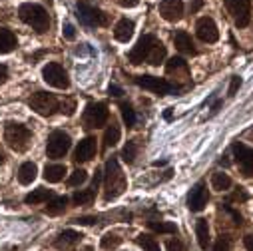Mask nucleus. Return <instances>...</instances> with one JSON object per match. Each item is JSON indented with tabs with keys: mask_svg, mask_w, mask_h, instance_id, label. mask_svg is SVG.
Listing matches in <instances>:
<instances>
[{
	"mask_svg": "<svg viewBox=\"0 0 253 251\" xmlns=\"http://www.w3.org/2000/svg\"><path fill=\"white\" fill-rule=\"evenodd\" d=\"M118 4L124 6V8H134L140 4V0H118Z\"/></svg>",
	"mask_w": 253,
	"mask_h": 251,
	"instance_id": "42",
	"label": "nucleus"
},
{
	"mask_svg": "<svg viewBox=\"0 0 253 251\" xmlns=\"http://www.w3.org/2000/svg\"><path fill=\"white\" fill-rule=\"evenodd\" d=\"M166 72L173 80H187L189 78V70H187V64H185L183 58H171L166 64Z\"/></svg>",
	"mask_w": 253,
	"mask_h": 251,
	"instance_id": "17",
	"label": "nucleus"
},
{
	"mask_svg": "<svg viewBox=\"0 0 253 251\" xmlns=\"http://www.w3.org/2000/svg\"><path fill=\"white\" fill-rule=\"evenodd\" d=\"M64 173H66V166H60V164H54V166H46L44 169V179L48 183H58L64 179Z\"/></svg>",
	"mask_w": 253,
	"mask_h": 251,
	"instance_id": "23",
	"label": "nucleus"
},
{
	"mask_svg": "<svg viewBox=\"0 0 253 251\" xmlns=\"http://www.w3.org/2000/svg\"><path fill=\"white\" fill-rule=\"evenodd\" d=\"M6 78H8V68L4 64H0V84H4Z\"/></svg>",
	"mask_w": 253,
	"mask_h": 251,
	"instance_id": "45",
	"label": "nucleus"
},
{
	"mask_svg": "<svg viewBox=\"0 0 253 251\" xmlns=\"http://www.w3.org/2000/svg\"><path fill=\"white\" fill-rule=\"evenodd\" d=\"M166 249H168V251H187L185 245H183L179 239H169V241L166 243Z\"/></svg>",
	"mask_w": 253,
	"mask_h": 251,
	"instance_id": "39",
	"label": "nucleus"
},
{
	"mask_svg": "<svg viewBox=\"0 0 253 251\" xmlns=\"http://www.w3.org/2000/svg\"><path fill=\"white\" fill-rule=\"evenodd\" d=\"M96 150H98L96 138L88 136V138H84V140L78 144L76 154H74V160H76L78 164H80V162H88V160H92V158L96 156Z\"/></svg>",
	"mask_w": 253,
	"mask_h": 251,
	"instance_id": "16",
	"label": "nucleus"
},
{
	"mask_svg": "<svg viewBox=\"0 0 253 251\" xmlns=\"http://www.w3.org/2000/svg\"><path fill=\"white\" fill-rule=\"evenodd\" d=\"M80 239H82V233L74 229H64L56 239V247H70V245H76Z\"/></svg>",
	"mask_w": 253,
	"mask_h": 251,
	"instance_id": "22",
	"label": "nucleus"
},
{
	"mask_svg": "<svg viewBox=\"0 0 253 251\" xmlns=\"http://www.w3.org/2000/svg\"><path fill=\"white\" fill-rule=\"evenodd\" d=\"M120 110H122V118H124L126 126H128V128H132V126L136 124V114H134L132 106H130V104H122Z\"/></svg>",
	"mask_w": 253,
	"mask_h": 251,
	"instance_id": "34",
	"label": "nucleus"
},
{
	"mask_svg": "<svg viewBox=\"0 0 253 251\" xmlns=\"http://www.w3.org/2000/svg\"><path fill=\"white\" fill-rule=\"evenodd\" d=\"M120 243H122V237L116 235V233H108V235L102 237V247L104 249H116Z\"/></svg>",
	"mask_w": 253,
	"mask_h": 251,
	"instance_id": "35",
	"label": "nucleus"
},
{
	"mask_svg": "<svg viewBox=\"0 0 253 251\" xmlns=\"http://www.w3.org/2000/svg\"><path fill=\"white\" fill-rule=\"evenodd\" d=\"M86 177H88V175H86V171H84V169H76V171H74V173L68 177V185H70V187L82 185V183L86 181Z\"/></svg>",
	"mask_w": 253,
	"mask_h": 251,
	"instance_id": "36",
	"label": "nucleus"
},
{
	"mask_svg": "<svg viewBox=\"0 0 253 251\" xmlns=\"http://www.w3.org/2000/svg\"><path fill=\"white\" fill-rule=\"evenodd\" d=\"M94 198H96V192H94V187H92V190H80V192H76L72 200H74L76 206H90L94 202Z\"/></svg>",
	"mask_w": 253,
	"mask_h": 251,
	"instance_id": "30",
	"label": "nucleus"
},
{
	"mask_svg": "<svg viewBox=\"0 0 253 251\" xmlns=\"http://www.w3.org/2000/svg\"><path fill=\"white\" fill-rule=\"evenodd\" d=\"M36 173H38L36 164L26 162V164H22V166L18 167V181H20L22 185H28V183H32V181L36 179Z\"/></svg>",
	"mask_w": 253,
	"mask_h": 251,
	"instance_id": "20",
	"label": "nucleus"
},
{
	"mask_svg": "<svg viewBox=\"0 0 253 251\" xmlns=\"http://www.w3.org/2000/svg\"><path fill=\"white\" fill-rule=\"evenodd\" d=\"M211 187L215 192H227L231 187V177L223 171H217V173L211 175Z\"/></svg>",
	"mask_w": 253,
	"mask_h": 251,
	"instance_id": "25",
	"label": "nucleus"
},
{
	"mask_svg": "<svg viewBox=\"0 0 253 251\" xmlns=\"http://www.w3.org/2000/svg\"><path fill=\"white\" fill-rule=\"evenodd\" d=\"M156 40H158V38L152 36V34H146V36H142V38L138 40V44H136V46L132 48V52H130V62H132V64H142V62H148L150 52H152Z\"/></svg>",
	"mask_w": 253,
	"mask_h": 251,
	"instance_id": "12",
	"label": "nucleus"
},
{
	"mask_svg": "<svg viewBox=\"0 0 253 251\" xmlns=\"http://www.w3.org/2000/svg\"><path fill=\"white\" fill-rule=\"evenodd\" d=\"M164 58H166V46L160 40H156V44H154V48L150 52L148 62H150L152 66H160V62H164Z\"/></svg>",
	"mask_w": 253,
	"mask_h": 251,
	"instance_id": "28",
	"label": "nucleus"
},
{
	"mask_svg": "<svg viewBox=\"0 0 253 251\" xmlns=\"http://www.w3.org/2000/svg\"><path fill=\"white\" fill-rule=\"evenodd\" d=\"M225 8L233 16L237 28H245L251 20V0H225Z\"/></svg>",
	"mask_w": 253,
	"mask_h": 251,
	"instance_id": "5",
	"label": "nucleus"
},
{
	"mask_svg": "<svg viewBox=\"0 0 253 251\" xmlns=\"http://www.w3.org/2000/svg\"><path fill=\"white\" fill-rule=\"evenodd\" d=\"M202 4H204V0H192V6H189V8H192V14H196L202 8Z\"/></svg>",
	"mask_w": 253,
	"mask_h": 251,
	"instance_id": "47",
	"label": "nucleus"
},
{
	"mask_svg": "<svg viewBox=\"0 0 253 251\" xmlns=\"http://www.w3.org/2000/svg\"><path fill=\"white\" fill-rule=\"evenodd\" d=\"M102 177H104V173L100 171V169H96V173H94V190L100 185V181H102Z\"/></svg>",
	"mask_w": 253,
	"mask_h": 251,
	"instance_id": "48",
	"label": "nucleus"
},
{
	"mask_svg": "<svg viewBox=\"0 0 253 251\" xmlns=\"http://www.w3.org/2000/svg\"><path fill=\"white\" fill-rule=\"evenodd\" d=\"M196 32H198V38L204 40V42H208V44H213L219 38V30H217L215 22L210 16H202L196 22Z\"/></svg>",
	"mask_w": 253,
	"mask_h": 251,
	"instance_id": "14",
	"label": "nucleus"
},
{
	"mask_svg": "<svg viewBox=\"0 0 253 251\" xmlns=\"http://www.w3.org/2000/svg\"><path fill=\"white\" fill-rule=\"evenodd\" d=\"M70 150V136L64 134V132H52L48 136V142H46V156L52 158V160H60L64 158V154Z\"/></svg>",
	"mask_w": 253,
	"mask_h": 251,
	"instance_id": "4",
	"label": "nucleus"
},
{
	"mask_svg": "<svg viewBox=\"0 0 253 251\" xmlns=\"http://www.w3.org/2000/svg\"><path fill=\"white\" fill-rule=\"evenodd\" d=\"M196 235H198L200 247L208 249V245H210V225H208V219H200L196 223Z\"/></svg>",
	"mask_w": 253,
	"mask_h": 251,
	"instance_id": "24",
	"label": "nucleus"
},
{
	"mask_svg": "<svg viewBox=\"0 0 253 251\" xmlns=\"http://www.w3.org/2000/svg\"><path fill=\"white\" fill-rule=\"evenodd\" d=\"M160 14L168 22H177L183 16V2L181 0H162L160 2Z\"/></svg>",
	"mask_w": 253,
	"mask_h": 251,
	"instance_id": "15",
	"label": "nucleus"
},
{
	"mask_svg": "<svg viewBox=\"0 0 253 251\" xmlns=\"http://www.w3.org/2000/svg\"><path fill=\"white\" fill-rule=\"evenodd\" d=\"M16 36L10 32V30H6V28H0V54H8V52H12L14 48H16Z\"/></svg>",
	"mask_w": 253,
	"mask_h": 251,
	"instance_id": "21",
	"label": "nucleus"
},
{
	"mask_svg": "<svg viewBox=\"0 0 253 251\" xmlns=\"http://www.w3.org/2000/svg\"><path fill=\"white\" fill-rule=\"evenodd\" d=\"M2 162H4V152L0 150V164H2Z\"/></svg>",
	"mask_w": 253,
	"mask_h": 251,
	"instance_id": "50",
	"label": "nucleus"
},
{
	"mask_svg": "<svg viewBox=\"0 0 253 251\" xmlns=\"http://www.w3.org/2000/svg\"><path fill=\"white\" fill-rule=\"evenodd\" d=\"M173 42H175V48L181 52V54H196V46L192 42V36L183 30H177L173 34Z\"/></svg>",
	"mask_w": 253,
	"mask_h": 251,
	"instance_id": "19",
	"label": "nucleus"
},
{
	"mask_svg": "<svg viewBox=\"0 0 253 251\" xmlns=\"http://www.w3.org/2000/svg\"><path fill=\"white\" fill-rule=\"evenodd\" d=\"M104 187H106V194H104L106 200H116L126 190V175H124V171H122V167H120L116 158L108 160V164H106Z\"/></svg>",
	"mask_w": 253,
	"mask_h": 251,
	"instance_id": "1",
	"label": "nucleus"
},
{
	"mask_svg": "<svg viewBox=\"0 0 253 251\" xmlns=\"http://www.w3.org/2000/svg\"><path fill=\"white\" fill-rule=\"evenodd\" d=\"M120 142V128H118V124H110L108 128H106V134H104V146L106 148H112Z\"/></svg>",
	"mask_w": 253,
	"mask_h": 251,
	"instance_id": "29",
	"label": "nucleus"
},
{
	"mask_svg": "<svg viewBox=\"0 0 253 251\" xmlns=\"http://www.w3.org/2000/svg\"><path fill=\"white\" fill-rule=\"evenodd\" d=\"M84 251H94V249H92V247H86V249H84Z\"/></svg>",
	"mask_w": 253,
	"mask_h": 251,
	"instance_id": "51",
	"label": "nucleus"
},
{
	"mask_svg": "<svg viewBox=\"0 0 253 251\" xmlns=\"http://www.w3.org/2000/svg\"><path fill=\"white\" fill-rule=\"evenodd\" d=\"M42 78H44V82H46L48 86L58 88V90H66V88L70 86V80H68L66 70L62 68L60 64H56V62H50V64L44 66Z\"/></svg>",
	"mask_w": 253,
	"mask_h": 251,
	"instance_id": "6",
	"label": "nucleus"
},
{
	"mask_svg": "<svg viewBox=\"0 0 253 251\" xmlns=\"http://www.w3.org/2000/svg\"><path fill=\"white\" fill-rule=\"evenodd\" d=\"M247 200H249V194H247L245 190H241V187L229 196V202H239V204H241V202H247Z\"/></svg>",
	"mask_w": 253,
	"mask_h": 251,
	"instance_id": "38",
	"label": "nucleus"
},
{
	"mask_svg": "<svg viewBox=\"0 0 253 251\" xmlns=\"http://www.w3.org/2000/svg\"><path fill=\"white\" fill-rule=\"evenodd\" d=\"M76 223H80V225H92V223H96V217H90V215H86V217H78Z\"/></svg>",
	"mask_w": 253,
	"mask_h": 251,
	"instance_id": "44",
	"label": "nucleus"
},
{
	"mask_svg": "<svg viewBox=\"0 0 253 251\" xmlns=\"http://www.w3.org/2000/svg\"><path fill=\"white\" fill-rule=\"evenodd\" d=\"M30 138H32V134H30V130L26 128V126L14 124V122L6 124V128H4V140H6V144L14 152H24L30 146Z\"/></svg>",
	"mask_w": 253,
	"mask_h": 251,
	"instance_id": "3",
	"label": "nucleus"
},
{
	"mask_svg": "<svg viewBox=\"0 0 253 251\" xmlns=\"http://www.w3.org/2000/svg\"><path fill=\"white\" fill-rule=\"evenodd\" d=\"M62 34H64L66 40H74L76 38V30L72 24H64V28H62Z\"/></svg>",
	"mask_w": 253,
	"mask_h": 251,
	"instance_id": "41",
	"label": "nucleus"
},
{
	"mask_svg": "<svg viewBox=\"0 0 253 251\" xmlns=\"http://www.w3.org/2000/svg\"><path fill=\"white\" fill-rule=\"evenodd\" d=\"M213 251H231V241L227 237H219L213 245Z\"/></svg>",
	"mask_w": 253,
	"mask_h": 251,
	"instance_id": "37",
	"label": "nucleus"
},
{
	"mask_svg": "<svg viewBox=\"0 0 253 251\" xmlns=\"http://www.w3.org/2000/svg\"><path fill=\"white\" fill-rule=\"evenodd\" d=\"M239 86H241V78L239 76H233L231 78V84H229V90H227V96H235V92L239 90Z\"/></svg>",
	"mask_w": 253,
	"mask_h": 251,
	"instance_id": "40",
	"label": "nucleus"
},
{
	"mask_svg": "<svg viewBox=\"0 0 253 251\" xmlns=\"http://www.w3.org/2000/svg\"><path fill=\"white\" fill-rule=\"evenodd\" d=\"M110 94H112V96H116V98H118V96H122V94H124V92H122V88H118V86H110Z\"/></svg>",
	"mask_w": 253,
	"mask_h": 251,
	"instance_id": "49",
	"label": "nucleus"
},
{
	"mask_svg": "<svg viewBox=\"0 0 253 251\" xmlns=\"http://www.w3.org/2000/svg\"><path fill=\"white\" fill-rule=\"evenodd\" d=\"M134 36V22L128 18H122L114 28V38L118 42H128Z\"/></svg>",
	"mask_w": 253,
	"mask_h": 251,
	"instance_id": "18",
	"label": "nucleus"
},
{
	"mask_svg": "<svg viewBox=\"0 0 253 251\" xmlns=\"http://www.w3.org/2000/svg\"><path fill=\"white\" fill-rule=\"evenodd\" d=\"M76 10H78V18L84 26H106L108 24V16L100 8L90 6L88 2H78Z\"/></svg>",
	"mask_w": 253,
	"mask_h": 251,
	"instance_id": "8",
	"label": "nucleus"
},
{
	"mask_svg": "<svg viewBox=\"0 0 253 251\" xmlns=\"http://www.w3.org/2000/svg\"><path fill=\"white\" fill-rule=\"evenodd\" d=\"M136 156H138V144H136V142H128V144L124 146V150H122V158H124V162L132 164V162L136 160Z\"/></svg>",
	"mask_w": 253,
	"mask_h": 251,
	"instance_id": "33",
	"label": "nucleus"
},
{
	"mask_svg": "<svg viewBox=\"0 0 253 251\" xmlns=\"http://www.w3.org/2000/svg\"><path fill=\"white\" fill-rule=\"evenodd\" d=\"M108 118H110L108 106L102 104V102L88 104L86 110H84V124L88 126V128H102V126H106Z\"/></svg>",
	"mask_w": 253,
	"mask_h": 251,
	"instance_id": "9",
	"label": "nucleus"
},
{
	"mask_svg": "<svg viewBox=\"0 0 253 251\" xmlns=\"http://www.w3.org/2000/svg\"><path fill=\"white\" fill-rule=\"evenodd\" d=\"M74 106H76V104H74L72 100H70L68 104H62V112H64L66 116H70V114H74Z\"/></svg>",
	"mask_w": 253,
	"mask_h": 251,
	"instance_id": "43",
	"label": "nucleus"
},
{
	"mask_svg": "<svg viewBox=\"0 0 253 251\" xmlns=\"http://www.w3.org/2000/svg\"><path fill=\"white\" fill-rule=\"evenodd\" d=\"M136 84L150 90V92H156L160 96L164 94H169V92H175L177 88L173 84H169L166 78H158V76H136Z\"/></svg>",
	"mask_w": 253,
	"mask_h": 251,
	"instance_id": "11",
	"label": "nucleus"
},
{
	"mask_svg": "<svg viewBox=\"0 0 253 251\" xmlns=\"http://www.w3.org/2000/svg\"><path fill=\"white\" fill-rule=\"evenodd\" d=\"M52 198V192L50 190H46V187H36V190H32L26 198H24V202L26 204H42V202H46V200H50Z\"/></svg>",
	"mask_w": 253,
	"mask_h": 251,
	"instance_id": "26",
	"label": "nucleus"
},
{
	"mask_svg": "<svg viewBox=\"0 0 253 251\" xmlns=\"http://www.w3.org/2000/svg\"><path fill=\"white\" fill-rule=\"evenodd\" d=\"M231 150H233L235 162H237V166H239V169H241V175L251 177V175H253V150L247 148V146L241 144V142H235Z\"/></svg>",
	"mask_w": 253,
	"mask_h": 251,
	"instance_id": "10",
	"label": "nucleus"
},
{
	"mask_svg": "<svg viewBox=\"0 0 253 251\" xmlns=\"http://www.w3.org/2000/svg\"><path fill=\"white\" fill-rule=\"evenodd\" d=\"M138 245L140 247H144L146 251H160V245H158V241L152 237V235H148V233H142V235H138Z\"/></svg>",
	"mask_w": 253,
	"mask_h": 251,
	"instance_id": "32",
	"label": "nucleus"
},
{
	"mask_svg": "<svg viewBox=\"0 0 253 251\" xmlns=\"http://www.w3.org/2000/svg\"><path fill=\"white\" fill-rule=\"evenodd\" d=\"M66 206H68V200L66 198H54L52 202H48L44 213H48V215H60L62 211L66 209Z\"/></svg>",
	"mask_w": 253,
	"mask_h": 251,
	"instance_id": "27",
	"label": "nucleus"
},
{
	"mask_svg": "<svg viewBox=\"0 0 253 251\" xmlns=\"http://www.w3.org/2000/svg\"><path fill=\"white\" fill-rule=\"evenodd\" d=\"M148 225L156 233H177L175 223H169V221H148Z\"/></svg>",
	"mask_w": 253,
	"mask_h": 251,
	"instance_id": "31",
	"label": "nucleus"
},
{
	"mask_svg": "<svg viewBox=\"0 0 253 251\" xmlns=\"http://www.w3.org/2000/svg\"><path fill=\"white\" fill-rule=\"evenodd\" d=\"M30 108L38 114V116H44V118H48V116H52L56 110H58V100L52 96V94H48V92H36V94H32V98H30Z\"/></svg>",
	"mask_w": 253,
	"mask_h": 251,
	"instance_id": "7",
	"label": "nucleus"
},
{
	"mask_svg": "<svg viewBox=\"0 0 253 251\" xmlns=\"http://www.w3.org/2000/svg\"><path fill=\"white\" fill-rule=\"evenodd\" d=\"M208 200H210L208 187H206L204 181H200L192 187V192H189V196H187V208L192 211H202L208 206Z\"/></svg>",
	"mask_w": 253,
	"mask_h": 251,
	"instance_id": "13",
	"label": "nucleus"
},
{
	"mask_svg": "<svg viewBox=\"0 0 253 251\" xmlns=\"http://www.w3.org/2000/svg\"><path fill=\"white\" fill-rule=\"evenodd\" d=\"M18 16L22 22H26L28 26H32L36 32H46L50 26V18L44 6L34 4V2H24L18 8Z\"/></svg>",
	"mask_w": 253,
	"mask_h": 251,
	"instance_id": "2",
	"label": "nucleus"
},
{
	"mask_svg": "<svg viewBox=\"0 0 253 251\" xmlns=\"http://www.w3.org/2000/svg\"><path fill=\"white\" fill-rule=\"evenodd\" d=\"M243 245H245V249H247V251H253V233H251V235H247V237L243 239Z\"/></svg>",
	"mask_w": 253,
	"mask_h": 251,
	"instance_id": "46",
	"label": "nucleus"
}]
</instances>
